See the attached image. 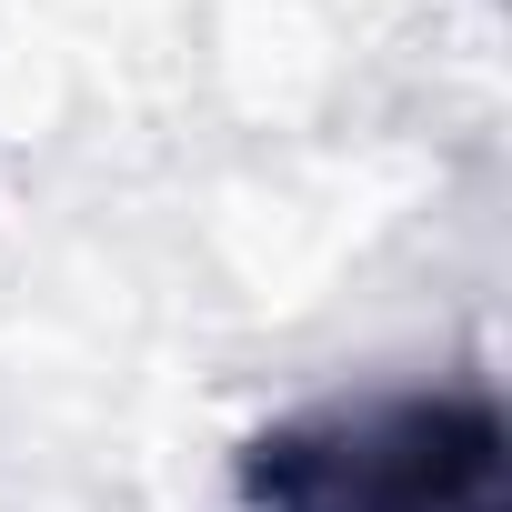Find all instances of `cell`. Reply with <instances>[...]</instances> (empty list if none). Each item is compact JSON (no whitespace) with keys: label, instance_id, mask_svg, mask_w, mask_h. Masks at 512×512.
<instances>
[{"label":"cell","instance_id":"obj_1","mask_svg":"<svg viewBox=\"0 0 512 512\" xmlns=\"http://www.w3.org/2000/svg\"><path fill=\"white\" fill-rule=\"evenodd\" d=\"M241 512H512V422L482 382L282 412L231 462Z\"/></svg>","mask_w":512,"mask_h":512}]
</instances>
